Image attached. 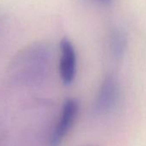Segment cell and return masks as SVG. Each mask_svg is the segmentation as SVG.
<instances>
[{"label":"cell","mask_w":146,"mask_h":146,"mask_svg":"<svg viewBox=\"0 0 146 146\" xmlns=\"http://www.w3.org/2000/svg\"><path fill=\"white\" fill-rule=\"evenodd\" d=\"M126 40L124 34L116 29L113 32L111 36V49L115 57H121L125 50Z\"/></svg>","instance_id":"5"},{"label":"cell","mask_w":146,"mask_h":146,"mask_svg":"<svg viewBox=\"0 0 146 146\" xmlns=\"http://www.w3.org/2000/svg\"><path fill=\"white\" fill-rule=\"evenodd\" d=\"M60 60L59 73L64 84H70L75 78L77 56L76 51L72 43L67 38L62 39L60 41Z\"/></svg>","instance_id":"4"},{"label":"cell","mask_w":146,"mask_h":146,"mask_svg":"<svg viewBox=\"0 0 146 146\" xmlns=\"http://www.w3.org/2000/svg\"><path fill=\"white\" fill-rule=\"evenodd\" d=\"M78 113V103L74 99H68L64 102L58 122L52 133L51 146H58L67 136L68 132L75 123Z\"/></svg>","instance_id":"2"},{"label":"cell","mask_w":146,"mask_h":146,"mask_svg":"<svg viewBox=\"0 0 146 146\" xmlns=\"http://www.w3.org/2000/svg\"><path fill=\"white\" fill-rule=\"evenodd\" d=\"M99 1H101V2H102V3H108V2L111 1V0H99Z\"/></svg>","instance_id":"6"},{"label":"cell","mask_w":146,"mask_h":146,"mask_svg":"<svg viewBox=\"0 0 146 146\" xmlns=\"http://www.w3.org/2000/svg\"><path fill=\"white\" fill-rule=\"evenodd\" d=\"M47 48L34 45L19 53L13 62L11 70L18 80H39L44 74L48 61Z\"/></svg>","instance_id":"1"},{"label":"cell","mask_w":146,"mask_h":146,"mask_svg":"<svg viewBox=\"0 0 146 146\" xmlns=\"http://www.w3.org/2000/svg\"><path fill=\"white\" fill-rule=\"evenodd\" d=\"M119 96V89L117 80L112 77H107L97 93L95 108L100 114L110 113L117 104Z\"/></svg>","instance_id":"3"}]
</instances>
